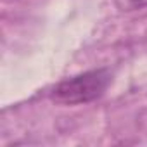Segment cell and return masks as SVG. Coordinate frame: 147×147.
Listing matches in <instances>:
<instances>
[{"instance_id": "2", "label": "cell", "mask_w": 147, "mask_h": 147, "mask_svg": "<svg viewBox=\"0 0 147 147\" xmlns=\"http://www.w3.org/2000/svg\"><path fill=\"white\" fill-rule=\"evenodd\" d=\"M147 5V0H126V7L137 9V7H145Z\"/></svg>"}, {"instance_id": "1", "label": "cell", "mask_w": 147, "mask_h": 147, "mask_svg": "<svg viewBox=\"0 0 147 147\" xmlns=\"http://www.w3.org/2000/svg\"><path fill=\"white\" fill-rule=\"evenodd\" d=\"M111 82H113V75L107 67L85 71L59 82L52 88L50 97L57 104H64V106L88 104L102 97L107 87L111 85Z\"/></svg>"}]
</instances>
